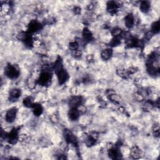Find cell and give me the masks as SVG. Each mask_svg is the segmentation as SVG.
Here are the masks:
<instances>
[{"label": "cell", "instance_id": "e0dca14e", "mask_svg": "<svg viewBox=\"0 0 160 160\" xmlns=\"http://www.w3.org/2000/svg\"><path fill=\"white\" fill-rule=\"evenodd\" d=\"M79 47V44L75 40L74 41H70L68 43V48L70 49V51L71 52L78 49Z\"/></svg>", "mask_w": 160, "mask_h": 160}, {"label": "cell", "instance_id": "277c9868", "mask_svg": "<svg viewBox=\"0 0 160 160\" xmlns=\"http://www.w3.org/2000/svg\"><path fill=\"white\" fill-rule=\"evenodd\" d=\"M56 77L58 84L63 85L68 81L69 76L67 70H66L64 68H62L56 74Z\"/></svg>", "mask_w": 160, "mask_h": 160}, {"label": "cell", "instance_id": "3957f363", "mask_svg": "<svg viewBox=\"0 0 160 160\" xmlns=\"http://www.w3.org/2000/svg\"><path fill=\"white\" fill-rule=\"evenodd\" d=\"M82 39L85 43H89L92 41L94 39V34L91 29L87 27H84L81 31Z\"/></svg>", "mask_w": 160, "mask_h": 160}, {"label": "cell", "instance_id": "5b68a950", "mask_svg": "<svg viewBox=\"0 0 160 160\" xmlns=\"http://www.w3.org/2000/svg\"><path fill=\"white\" fill-rule=\"evenodd\" d=\"M42 28L41 24L37 20L32 19L28 24V31L30 33H37Z\"/></svg>", "mask_w": 160, "mask_h": 160}, {"label": "cell", "instance_id": "4fadbf2b", "mask_svg": "<svg viewBox=\"0 0 160 160\" xmlns=\"http://www.w3.org/2000/svg\"><path fill=\"white\" fill-rule=\"evenodd\" d=\"M22 94L21 90L18 88H12L9 91V96L11 99H17Z\"/></svg>", "mask_w": 160, "mask_h": 160}, {"label": "cell", "instance_id": "9c48e42d", "mask_svg": "<svg viewBox=\"0 0 160 160\" xmlns=\"http://www.w3.org/2000/svg\"><path fill=\"white\" fill-rule=\"evenodd\" d=\"M67 114H68V119L71 122H75L77 120H79V118L80 117V113L79 112L76 108H69Z\"/></svg>", "mask_w": 160, "mask_h": 160}, {"label": "cell", "instance_id": "9a60e30c", "mask_svg": "<svg viewBox=\"0 0 160 160\" xmlns=\"http://www.w3.org/2000/svg\"><path fill=\"white\" fill-rule=\"evenodd\" d=\"M108 98L114 104H119L122 102V100L121 96L119 94H115V93H113L108 96Z\"/></svg>", "mask_w": 160, "mask_h": 160}, {"label": "cell", "instance_id": "52a82bcc", "mask_svg": "<svg viewBox=\"0 0 160 160\" xmlns=\"http://www.w3.org/2000/svg\"><path fill=\"white\" fill-rule=\"evenodd\" d=\"M124 26L128 29H132L135 26V17L132 12L128 13L123 18Z\"/></svg>", "mask_w": 160, "mask_h": 160}, {"label": "cell", "instance_id": "ac0fdd59", "mask_svg": "<svg viewBox=\"0 0 160 160\" xmlns=\"http://www.w3.org/2000/svg\"><path fill=\"white\" fill-rule=\"evenodd\" d=\"M79 111V112L80 113V114H84L85 113L87 112L88 111V108L87 106L83 104L79 105L77 108H76Z\"/></svg>", "mask_w": 160, "mask_h": 160}, {"label": "cell", "instance_id": "8fae6325", "mask_svg": "<svg viewBox=\"0 0 160 160\" xmlns=\"http://www.w3.org/2000/svg\"><path fill=\"white\" fill-rule=\"evenodd\" d=\"M113 54V51L112 49L110 48H104L100 52V58L102 61H107L111 59Z\"/></svg>", "mask_w": 160, "mask_h": 160}, {"label": "cell", "instance_id": "6da1fadb", "mask_svg": "<svg viewBox=\"0 0 160 160\" xmlns=\"http://www.w3.org/2000/svg\"><path fill=\"white\" fill-rule=\"evenodd\" d=\"M4 75L11 79H16L21 74L20 69L14 64H8L4 67Z\"/></svg>", "mask_w": 160, "mask_h": 160}, {"label": "cell", "instance_id": "7a4b0ae2", "mask_svg": "<svg viewBox=\"0 0 160 160\" xmlns=\"http://www.w3.org/2000/svg\"><path fill=\"white\" fill-rule=\"evenodd\" d=\"M18 110L16 107H12L6 111L4 116V120L7 123L11 124L17 119Z\"/></svg>", "mask_w": 160, "mask_h": 160}, {"label": "cell", "instance_id": "5bb4252c", "mask_svg": "<svg viewBox=\"0 0 160 160\" xmlns=\"http://www.w3.org/2000/svg\"><path fill=\"white\" fill-rule=\"evenodd\" d=\"M43 112V107L39 103H35L32 108V113L35 117H39Z\"/></svg>", "mask_w": 160, "mask_h": 160}, {"label": "cell", "instance_id": "ba28073f", "mask_svg": "<svg viewBox=\"0 0 160 160\" xmlns=\"http://www.w3.org/2000/svg\"><path fill=\"white\" fill-rule=\"evenodd\" d=\"M143 152L138 145H133L129 148V155L133 159H139L142 156Z\"/></svg>", "mask_w": 160, "mask_h": 160}, {"label": "cell", "instance_id": "7c38bea8", "mask_svg": "<svg viewBox=\"0 0 160 160\" xmlns=\"http://www.w3.org/2000/svg\"><path fill=\"white\" fill-rule=\"evenodd\" d=\"M34 98L31 96H27L23 98L22 103L26 108H32L35 104Z\"/></svg>", "mask_w": 160, "mask_h": 160}, {"label": "cell", "instance_id": "8992f818", "mask_svg": "<svg viewBox=\"0 0 160 160\" xmlns=\"http://www.w3.org/2000/svg\"><path fill=\"white\" fill-rule=\"evenodd\" d=\"M84 99L82 96H71L68 100V106L70 108H77L79 105L82 104L83 103Z\"/></svg>", "mask_w": 160, "mask_h": 160}, {"label": "cell", "instance_id": "30bf717a", "mask_svg": "<svg viewBox=\"0 0 160 160\" xmlns=\"http://www.w3.org/2000/svg\"><path fill=\"white\" fill-rule=\"evenodd\" d=\"M151 2L148 1H141L139 5V11L143 14H148L151 11Z\"/></svg>", "mask_w": 160, "mask_h": 160}, {"label": "cell", "instance_id": "2e32d148", "mask_svg": "<svg viewBox=\"0 0 160 160\" xmlns=\"http://www.w3.org/2000/svg\"><path fill=\"white\" fill-rule=\"evenodd\" d=\"M160 29V25H159V20H156L154 21L151 25V29L150 30L154 34H157L159 33Z\"/></svg>", "mask_w": 160, "mask_h": 160}]
</instances>
